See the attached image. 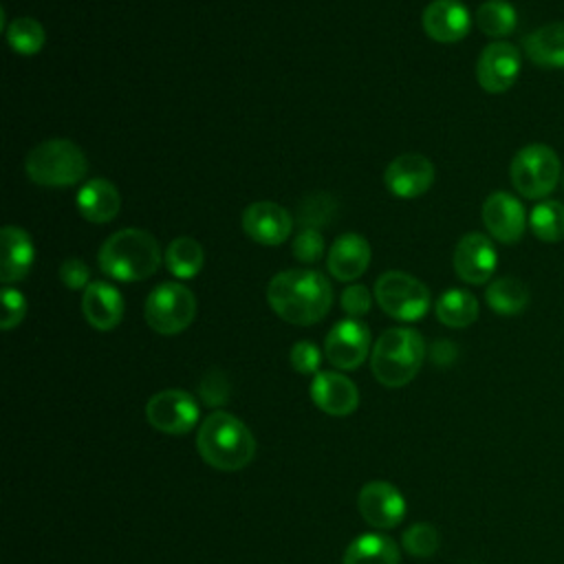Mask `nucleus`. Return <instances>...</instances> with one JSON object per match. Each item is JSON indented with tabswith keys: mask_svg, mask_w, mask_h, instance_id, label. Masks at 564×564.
<instances>
[{
	"mask_svg": "<svg viewBox=\"0 0 564 564\" xmlns=\"http://www.w3.org/2000/svg\"><path fill=\"white\" fill-rule=\"evenodd\" d=\"M267 302L278 317L295 326L324 319L333 304L330 282L313 269H289L271 278Z\"/></svg>",
	"mask_w": 564,
	"mask_h": 564,
	"instance_id": "1",
	"label": "nucleus"
},
{
	"mask_svg": "<svg viewBox=\"0 0 564 564\" xmlns=\"http://www.w3.org/2000/svg\"><path fill=\"white\" fill-rule=\"evenodd\" d=\"M99 269L119 282H139L152 278L163 260L159 240L137 227H126L115 231L99 247L97 253Z\"/></svg>",
	"mask_w": 564,
	"mask_h": 564,
	"instance_id": "2",
	"label": "nucleus"
},
{
	"mask_svg": "<svg viewBox=\"0 0 564 564\" xmlns=\"http://www.w3.org/2000/svg\"><path fill=\"white\" fill-rule=\"evenodd\" d=\"M196 449L214 469L238 471L253 460L256 438L238 416L218 410L198 425Z\"/></svg>",
	"mask_w": 564,
	"mask_h": 564,
	"instance_id": "3",
	"label": "nucleus"
},
{
	"mask_svg": "<svg viewBox=\"0 0 564 564\" xmlns=\"http://www.w3.org/2000/svg\"><path fill=\"white\" fill-rule=\"evenodd\" d=\"M425 359V341L419 330L397 326L379 335L370 352V368L375 379L386 388H401L410 383Z\"/></svg>",
	"mask_w": 564,
	"mask_h": 564,
	"instance_id": "4",
	"label": "nucleus"
},
{
	"mask_svg": "<svg viewBox=\"0 0 564 564\" xmlns=\"http://www.w3.org/2000/svg\"><path fill=\"white\" fill-rule=\"evenodd\" d=\"M24 170L42 187H70L86 176L88 161L70 139H48L26 154Z\"/></svg>",
	"mask_w": 564,
	"mask_h": 564,
	"instance_id": "5",
	"label": "nucleus"
},
{
	"mask_svg": "<svg viewBox=\"0 0 564 564\" xmlns=\"http://www.w3.org/2000/svg\"><path fill=\"white\" fill-rule=\"evenodd\" d=\"M509 176L520 196L538 200L549 196L562 181V163L551 145L529 143L511 159Z\"/></svg>",
	"mask_w": 564,
	"mask_h": 564,
	"instance_id": "6",
	"label": "nucleus"
},
{
	"mask_svg": "<svg viewBox=\"0 0 564 564\" xmlns=\"http://www.w3.org/2000/svg\"><path fill=\"white\" fill-rule=\"evenodd\" d=\"M143 315L154 333L178 335L196 317V297L178 282H161L150 291Z\"/></svg>",
	"mask_w": 564,
	"mask_h": 564,
	"instance_id": "7",
	"label": "nucleus"
},
{
	"mask_svg": "<svg viewBox=\"0 0 564 564\" xmlns=\"http://www.w3.org/2000/svg\"><path fill=\"white\" fill-rule=\"evenodd\" d=\"M375 300L399 322H416L430 311L427 286L405 271L381 273L375 282Z\"/></svg>",
	"mask_w": 564,
	"mask_h": 564,
	"instance_id": "8",
	"label": "nucleus"
},
{
	"mask_svg": "<svg viewBox=\"0 0 564 564\" xmlns=\"http://www.w3.org/2000/svg\"><path fill=\"white\" fill-rule=\"evenodd\" d=\"M145 419L163 434H187L198 421V405L185 390H161L145 403Z\"/></svg>",
	"mask_w": 564,
	"mask_h": 564,
	"instance_id": "9",
	"label": "nucleus"
},
{
	"mask_svg": "<svg viewBox=\"0 0 564 564\" xmlns=\"http://www.w3.org/2000/svg\"><path fill=\"white\" fill-rule=\"evenodd\" d=\"M522 70V55L511 42L487 44L476 62V79L482 90L498 95L509 90Z\"/></svg>",
	"mask_w": 564,
	"mask_h": 564,
	"instance_id": "10",
	"label": "nucleus"
},
{
	"mask_svg": "<svg viewBox=\"0 0 564 564\" xmlns=\"http://www.w3.org/2000/svg\"><path fill=\"white\" fill-rule=\"evenodd\" d=\"M324 352H326V359L339 370L359 368L370 352L368 326L357 317L337 322L326 335Z\"/></svg>",
	"mask_w": 564,
	"mask_h": 564,
	"instance_id": "11",
	"label": "nucleus"
},
{
	"mask_svg": "<svg viewBox=\"0 0 564 564\" xmlns=\"http://www.w3.org/2000/svg\"><path fill=\"white\" fill-rule=\"evenodd\" d=\"M452 264L463 282L485 284L491 280L498 267V251L489 236L480 231H469L456 242Z\"/></svg>",
	"mask_w": 564,
	"mask_h": 564,
	"instance_id": "12",
	"label": "nucleus"
},
{
	"mask_svg": "<svg viewBox=\"0 0 564 564\" xmlns=\"http://www.w3.org/2000/svg\"><path fill=\"white\" fill-rule=\"evenodd\" d=\"M434 163L419 152L399 154L388 163L383 172L386 187L399 198H416L425 194L434 185Z\"/></svg>",
	"mask_w": 564,
	"mask_h": 564,
	"instance_id": "13",
	"label": "nucleus"
},
{
	"mask_svg": "<svg viewBox=\"0 0 564 564\" xmlns=\"http://www.w3.org/2000/svg\"><path fill=\"white\" fill-rule=\"evenodd\" d=\"M482 223L489 236L498 242L513 245L524 236L529 225L522 203L509 192H491L482 203Z\"/></svg>",
	"mask_w": 564,
	"mask_h": 564,
	"instance_id": "14",
	"label": "nucleus"
},
{
	"mask_svg": "<svg viewBox=\"0 0 564 564\" xmlns=\"http://www.w3.org/2000/svg\"><path fill=\"white\" fill-rule=\"evenodd\" d=\"M357 507L361 518L375 529L397 527L408 509L401 491L386 480L366 482L357 496Z\"/></svg>",
	"mask_w": 564,
	"mask_h": 564,
	"instance_id": "15",
	"label": "nucleus"
},
{
	"mask_svg": "<svg viewBox=\"0 0 564 564\" xmlns=\"http://www.w3.org/2000/svg\"><path fill=\"white\" fill-rule=\"evenodd\" d=\"M245 234L264 247L282 245L293 231V216L273 200H256L242 212Z\"/></svg>",
	"mask_w": 564,
	"mask_h": 564,
	"instance_id": "16",
	"label": "nucleus"
},
{
	"mask_svg": "<svg viewBox=\"0 0 564 564\" xmlns=\"http://www.w3.org/2000/svg\"><path fill=\"white\" fill-rule=\"evenodd\" d=\"M427 37L441 44L460 42L471 29V13L460 0H432L421 15Z\"/></svg>",
	"mask_w": 564,
	"mask_h": 564,
	"instance_id": "17",
	"label": "nucleus"
},
{
	"mask_svg": "<svg viewBox=\"0 0 564 564\" xmlns=\"http://www.w3.org/2000/svg\"><path fill=\"white\" fill-rule=\"evenodd\" d=\"M311 399L322 412L333 416H346L357 410L359 390L352 383V379H348L346 375L335 370H324L313 375Z\"/></svg>",
	"mask_w": 564,
	"mask_h": 564,
	"instance_id": "18",
	"label": "nucleus"
},
{
	"mask_svg": "<svg viewBox=\"0 0 564 564\" xmlns=\"http://www.w3.org/2000/svg\"><path fill=\"white\" fill-rule=\"evenodd\" d=\"M35 260L31 236L15 225H4L0 231V280L4 286L26 278Z\"/></svg>",
	"mask_w": 564,
	"mask_h": 564,
	"instance_id": "19",
	"label": "nucleus"
},
{
	"mask_svg": "<svg viewBox=\"0 0 564 564\" xmlns=\"http://www.w3.org/2000/svg\"><path fill=\"white\" fill-rule=\"evenodd\" d=\"M372 249L361 234H341L328 249V271L339 282H352L370 267Z\"/></svg>",
	"mask_w": 564,
	"mask_h": 564,
	"instance_id": "20",
	"label": "nucleus"
},
{
	"mask_svg": "<svg viewBox=\"0 0 564 564\" xmlns=\"http://www.w3.org/2000/svg\"><path fill=\"white\" fill-rule=\"evenodd\" d=\"M126 302L117 286L95 280L84 289L82 295V313L86 322L97 330H112L123 319Z\"/></svg>",
	"mask_w": 564,
	"mask_h": 564,
	"instance_id": "21",
	"label": "nucleus"
},
{
	"mask_svg": "<svg viewBox=\"0 0 564 564\" xmlns=\"http://www.w3.org/2000/svg\"><path fill=\"white\" fill-rule=\"evenodd\" d=\"M79 214L95 225H106L115 220L121 209V194L108 178H90L77 192Z\"/></svg>",
	"mask_w": 564,
	"mask_h": 564,
	"instance_id": "22",
	"label": "nucleus"
},
{
	"mask_svg": "<svg viewBox=\"0 0 564 564\" xmlns=\"http://www.w3.org/2000/svg\"><path fill=\"white\" fill-rule=\"evenodd\" d=\"M524 55L540 68H564V22H549L522 40Z\"/></svg>",
	"mask_w": 564,
	"mask_h": 564,
	"instance_id": "23",
	"label": "nucleus"
},
{
	"mask_svg": "<svg viewBox=\"0 0 564 564\" xmlns=\"http://www.w3.org/2000/svg\"><path fill=\"white\" fill-rule=\"evenodd\" d=\"M485 300L494 313L511 317V315H520L529 306L531 293L520 278L502 275L489 282L485 291Z\"/></svg>",
	"mask_w": 564,
	"mask_h": 564,
	"instance_id": "24",
	"label": "nucleus"
},
{
	"mask_svg": "<svg viewBox=\"0 0 564 564\" xmlns=\"http://www.w3.org/2000/svg\"><path fill=\"white\" fill-rule=\"evenodd\" d=\"M399 546L381 533H364L344 553V564H399Z\"/></svg>",
	"mask_w": 564,
	"mask_h": 564,
	"instance_id": "25",
	"label": "nucleus"
},
{
	"mask_svg": "<svg viewBox=\"0 0 564 564\" xmlns=\"http://www.w3.org/2000/svg\"><path fill=\"white\" fill-rule=\"evenodd\" d=\"M436 317L449 328H467L478 319V300L467 289H447L436 300Z\"/></svg>",
	"mask_w": 564,
	"mask_h": 564,
	"instance_id": "26",
	"label": "nucleus"
},
{
	"mask_svg": "<svg viewBox=\"0 0 564 564\" xmlns=\"http://www.w3.org/2000/svg\"><path fill=\"white\" fill-rule=\"evenodd\" d=\"M163 260H165L167 271L174 278L192 280L200 273V269L205 264V251L196 238L178 236L167 245Z\"/></svg>",
	"mask_w": 564,
	"mask_h": 564,
	"instance_id": "27",
	"label": "nucleus"
},
{
	"mask_svg": "<svg viewBox=\"0 0 564 564\" xmlns=\"http://www.w3.org/2000/svg\"><path fill=\"white\" fill-rule=\"evenodd\" d=\"M476 26L489 37H507L518 26V11L507 0H485L476 9Z\"/></svg>",
	"mask_w": 564,
	"mask_h": 564,
	"instance_id": "28",
	"label": "nucleus"
},
{
	"mask_svg": "<svg viewBox=\"0 0 564 564\" xmlns=\"http://www.w3.org/2000/svg\"><path fill=\"white\" fill-rule=\"evenodd\" d=\"M529 227L542 242L564 240V203L544 198L529 214Z\"/></svg>",
	"mask_w": 564,
	"mask_h": 564,
	"instance_id": "29",
	"label": "nucleus"
},
{
	"mask_svg": "<svg viewBox=\"0 0 564 564\" xmlns=\"http://www.w3.org/2000/svg\"><path fill=\"white\" fill-rule=\"evenodd\" d=\"M7 42L20 55H35L46 42L44 26L35 18H15L7 26Z\"/></svg>",
	"mask_w": 564,
	"mask_h": 564,
	"instance_id": "30",
	"label": "nucleus"
},
{
	"mask_svg": "<svg viewBox=\"0 0 564 564\" xmlns=\"http://www.w3.org/2000/svg\"><path fill=\"white\" fill-rule=\"evenodd\" d=\"M333 212H335V198L324 192H315L300 203L297 218L304 225V229H319L330 220Z\"/></svg>",
	"mask_w": 564,
	"mask_h": 564,
	"instance_id": "31",
	"label": "nucleus"
},
{
	"mask_svg": "<svg viewBox=\"0 0 564 564\" xmlns=\"http://www.w3.org/2000/svg\"><path fill=\"white\" fill-rule=\"evenodd\" d=\"M403 549L414 557H430L438 549V531L430 522H416L405 529Z\"/></svg>",
	"mask_w": 564,
	"mask_h": 564,
	"instance_id": "32",
	"label": "nucleus"
},
{
	"mask_svg": "<svg viewBox=\"0 0 564 564\" xmlns=\"http://www.w3.org/2000/svg\"><path fill=\"white\" fill-rule=\"evenodd\" d=\"M293 256L304 264H313L324 256V238L319 229H302L293 238Z\"/></svg>",
	"mask_w": 564,
	"mask_h": 564,
	"instance_id": "33",
	"label": "nucleus"
},
{
	"mask_svg": "<svg viewBox=\"0 0 564 564\" xmlns=\"http://www.w3.org/2000/svg\"><path fill=\"white\" fill-rule=\"evenodd\" d=\"M289 359H291V366H293L295 372H300V375H317L319 364H322V352H319V348L313 341L302 339V341L293 344Z\"/></svg>",
	"mask_w": 564,
	"mask_h": 564,
	"instance_id": "34",
	"label": "nucleus"
},
{
	"mask_svg": "<svg viewBox=\"0 0 564 564\" xmlns=\"http://www.w3.org/2000/svg\"><path fill=\"white\" fill-rule=\"evenodd\" d=\"M24 315H26V297L13 286H4L2 289V319H0L2 330L15 328L24 319Z\"/></svg>",
	"mask_w": 564,
	"mask_h": 564,
	"instance_id": "35",
	"label": "nucleus"
},
{
	"mask_svg": "<svg viewBox=\"0 0 564 564\" xmlns=\"http://www.w3.org/2000/svg\"><path fill=\"white\" fill-rule=\"evenodd\" d=\"M341 308L350 315V317H361L370 311L372 304V295L364 284H350L341 291Z\"/></svg>",
	"mask_w": 564,
	"mask_h": 564,
	"instance_id": "36",
	"label": "nucleus"
},
{
	"mask_svg": "<svg viewBox=\"0 0 564 564\" xmlns=\"http://www.w3.org/2000/svg\"><path fill=\"white\" fill-rule=\"evenodd\" d=\"M88 278H90V269L82 258H66L59 264V280L64 286H68L73 291L86 289L90 284Z\"/></svg>",
	"mask_w": 564,
	"mask_h": 564,
	"instance_id": "37",
	"label": "nucleus"
},
{
	"mask_svg": "<svg viewBox=\"0 0 564 564\" xmlns=\"http://www.w3.org/2000/svg\"><path fill=\"white\" fill-rule=\"evenodd\" d=\"M229 394V386L220 370H207V375L200 381V397L209 405H220Z\"/></svg>",
	"mask_w": 564,
	"mask_h": 564,
	"instance_id": "38",
	"label": "nucleus"
},
{
	"mask_svg": "<svg viewBox=\"0 0 564 564\" xmlns=\"http://www.w3.org/2000/svg\"><path fill=\"white\" fill-rule=\"evenodd\" d=\"M454 357H456V348H454L452 341H447V339L434 341V346H432V359H434L436 364L447 366V364L454 361Z\"/></svg>",
	"mask_w": 564,
	"mask_h": 564,
	"instance_id": "39",
	"label": "nucleus"
},
{
	"mask_svg": "<svg viewBox=\"0 0 564 564\" xmlns=\"http://www.w3.org/2000/svg\"><path fill=\"white\" fill-rule=\"evenodd\" d=\"M562 187H564V172H562Z\"/></svg>",
	"mask_w": 564,
	"mask_h": 564,
	"instance_id": "40",
	"label": "nucleus"
}]
</instances>
